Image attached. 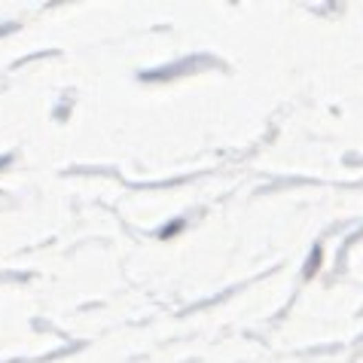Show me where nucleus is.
I'll use <instances>...</instances> for the list:
<instances>
[]
</instances>
